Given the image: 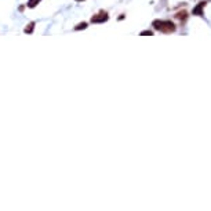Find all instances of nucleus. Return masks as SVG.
<instances>
[{"instance_id": "7ed1b4c3", "label": "nucleus", "mask_w": 211, "mask_h": 211, "mask_svg": "<svg viewBox=\"0 0 211 211\" xmlns=\"http://www.w3.org/2000/svg\"><path fill=\"white\" fill-rule=\"evenodd\" d=\"M108 20V15L106 14H100V15H95V17H92V22H95V24H98V22H105Z\"/></svg>"}, {"instance_id": "20e7f679", "label": "nucleus", "mask_w": 211, "mask_h": 211, "mask_svg": "<svg viewBox=\"0 0 211 211\" xmlns=\"http://www.w3.org/2000/svg\"><path fill=\"white\" fill-rule=\"evenodd\" d=\"M177 18L178 20H181V21H185L188 18V14H186V11H182V12H178L177 14Z\"/></svg>"}, {"instance_id": "423d86ee", "label": "nucleus", "mask_w": 211, "mask_h": 211, "mask_svg": "<svg viewBox=\"0 0 211 211\" xmlns=\"http://www.w3.org/2000/svg\"><path fill=\"white\" fill-rule=\"evenodd\" d=\"M32 30H33V24H29V25H28V28L25 29V32H26V33H30Z\"/></svg>"}, {"instance_id": "39448f33", "label": "nucleus", "mask_w": 211, "mask_h": 211, "mask_svg": "<svg viewBox=\"0 0 211 211\" xmlns=\"http://www.w3.org/2000/svg\"><path fill=\"white\" fill-rule=\"evenodd\" d=\"M39 2L40 0H29V2H28V6H29V7H35Z\"/></svg>"}, {"instance_id": "f03ea898", "label": "nucleus", "mask_w": 211, "mask_h": 211, "mask_svg": "<svg viewBox=\"0 0 211 211\" xmlns=\"http://www.w3.org/2000/svg\"><path fill=\"white\" fill-rule=\"evenodd\" d=\"M204 6H206V2H200L199 4L193 8V11H192V12H193V15H199V17H201V15H203Z\"/></svg>"}, {"instance_id": "0eeeda50", "label": "nucleus", "mask_w": 211, "mask_h": 211, "mask_svg": "<svg viewBox=\"0 0 211 211\" xmlns=\"http://www.w3.org/2000/svg\"><path fill=\"white\" fill-rule=\"evenodd\" d=\"M142 36H152V32L151 30H145V32H142Z\"/></svg>"}, {"instance_id": "6e6552de", "label": "nucleus", "mask_w": 211, "mask_h": 211, "mask_svg": "<svg viewBox=\"0 0 211 211\" xmlns=\"http://www.w3.org/2000/svg\"><path fill=\"white\" fill-rule=\"evenodd\" d=\"M86 26H87V24H84V22H83V24H80V25H79V26L76 28V29H77V30H79V29H84Z\"/></svg>"}, {"instance_id": "f257e3e1", "label": "nucleus", "mask_w": 211, "mask_h": 211, "mask_svg": "<svg viewBox=\"0 0 211 211\" xmlns=\"http://www.w3.org/2000/svg\"><path fill=\"white\" fill-rule=\"evenodd\" d=\"M155 29L163 32V33H172L175 32V25L171 21H155L153 22Z\"/></svg>"}]
</instances>
